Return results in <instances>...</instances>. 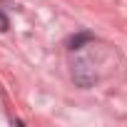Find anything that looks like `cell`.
<instances>
[{"label":"cell","instance_id":"cell-1","mask_svg":"<svg viewBox=\"0 0 127 127\" xmlns=\"http://www.w3.org/2000/svg\"><path fill=\"white\" fill-rule=\"evenodd\" d=\"M0 30H8V18L0 13Z\"/></svg>","mask_w":127,"mask_h":127}]
</instances>
